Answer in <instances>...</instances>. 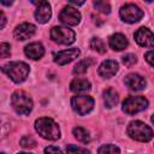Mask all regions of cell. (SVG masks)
<instances>
[{"label":"cell","instance_id":"obj_1","mask_svg":"<svg viewBox=\"0 0 154 154\" xmlns=\"http://www.w3.org/2000/svg\"><path fill=\"white\" fill-rule=\"evenodd\" d=\"M35 130L37 131V134L49 141H57L58 138H60V129L59 125L48 117H42L36 119L35 122Z\"/></svg>","mask_w":154,"mask_h":154},{"label":"cell","instance_id":"obj_2","mask_svg":"<svg viewBox=\"0 0 154 154\" xmlns=\"http://www.w3.org/2000/svg\"><path fill=\"white\" fill-rule=\"evenodd\" d=\"M126 132L132 140L138 142H148L153 138V135H154L152 128L141 120L130 122L128 125Z\"/></svg>","mask_w":154,"mask_h":154},{"label":"cell","instance_id":"obj_3","mask_svg":"<svg viewBox=\"0 0 154 154\" xmlns=\"http://www.w3.org/2000/svg\"><path fill=\"white\" fill-rule=\"evenodd\" d=\"M29 65L24 61H11L2 66V72H5L14 83L24 82L29 75Z\"/></svg>","mask_w":154,"mask_h":154},{"label":"cell","instance_id":"obj_4","mask_svg":"<svg viewBox=\"0 0 154 154\" xmlns=\"http://www.w3.org/2000/svg\"><path fill=\"white\" fill-rule=\"evenodd\" d=\"M11 105L17 113L23 114V116L29 114L34 107V102H32L31 97L23 90H17L12 94Z\"/></svg>","mask_w":154,"mask_h":154},{"label":"cell","instance_id":"obj_5","mask_svg":"<svg viewBox=\"0 0 154 154\" xmlns=\"http://www.w3.org/2000/svg\"><path fill=\"white\" fill-rule=\"evenodd\" d=\"M51 38L58 45H71L75 42L76 34L67 26H53L51 30Z\"/></svg>","mask_w":154,"mask_h":154},{"label":"cell","instance_id":"obj_6","mask_svg":"<svg viewBox=\"0 0 154 154\" xmlns=\"http://www.w3.org/2000/svg\"><path fill=\"white\" fill-rule=\"evenodd\" d=\"M148 107V100L144 96H129L123 101V111L126 114H136Z\"/></svg>","mask_w":154,"mask_h":154},{"label":"cell","instance_id":"obj_7","mask_svg":"<svg viewBox=\"0 0 154 154\" xmlns=\"http://www.w3.org/2000/svg\"><path fill=\"white\" fill-rule=\"evenodd\" d=\"M71 106L77 114L85 116L94 108V99L88 95H77L71 99Z\"/></svg>","mask_w":154,"mask_h":154},{"label":"cell","instance_id":"obj_8","mask_svg":"<svg viewBox=\"0 0 154 154\" xmlns=\"http://www.w3.org/2000/svg\"><path fill=\"white\" fill-rule=\"evenodd\" d=\"M143 14H144L143 11L135 4H125L124 6H122L119 11V16L122 20L125 23H130V24L137 23L138 20H141Z\"/></svg>","mask_w":154,"mask_h":154},{"label":"cell","instance_id":"obj_9","mask_svg":"<svg viewBox=\"0 0 154 154\" xmlns=\"http://www.w3.org/2000/svg\"><path fill=\"white\" fill-rule=\"evenodd\" d=\"M59 20L65 25H77L81 22V13L72 6H65L59 13Z\"/></svg>","mask_w":154,"mask_h":154},{"label":"cell","instance_id":"obj_10","mask_svg":"<svg viewBox=\"0 0 154 154\" xmlns=\"http://www.w3.org/2000/svg\"><path fill=\"white\" fill-rule=\"evenodd\" d=\"M134 37H135V41L142 47H147V48L154 47V34L148 28L142 26L137 29Z\"/></svg>","mask_w":154,"mask_h":154},{"label":"cell","instance_id":"obj_11","mask_svg":"<svg viewBox=\"0 0 154 154\" xmlns=\"http://www.w3.org/2000/svg\"><path fill=\"white\" fill-rule=\"evenodd\" d=\"M81 54V51L78 48H70V49H64L58 52L54 55V63H57L58 65L63 66L66 65L69 63H71L72 60H75L76 58H78Z\"/></svg>","mask_w":154,"mask_h":154},{"label":"cell","instance_id":"obj_12","mask_svg":"<svg viewBox=\"0 0 154 154\" xmlns=\"http://www.w3.org/2000/svg\"><path fill=\"white\" fill-rule=\"evenodd\" d=\"M35 5H37L36 10H35V18L38 23H47L51 17H52V10H51V5L48 4V1H38L35 2L32 1Z\"/></svg>","mask_w":154,"mask_h":154},{"label":"cell","instance_id":"obj_13","mask_svg":"<svg viewBox=\"0 0 154 154\" xmlns=\"http://www.w3.org/2000/svg\"><path fill=\"white\" fill-rule=\"evenodd\" d=\"M35 32H36V28H35L34 24H31V23H22L14 29L13 35H14L16 40L24 41V40H28L30 37H32Z\"/></svg>","mask_w":154,"mask_h":154},{"label":"cell","instance_id":"obj_14","mask_svg":"<svg viewBox=\"0 0 154 154\" xmlns=\"http://www.w3.org/2000/svg\"><path fill=\"white\" fill-rule=\"evenodd\" d=\"M118 70H119L118 63L116 60L107 59V60L101 63V65L99 66L97 72L102 78H111L118 72Z\"/></svg>","mask_w":154,"mask_h":154},{"label":"cell","instance_id":"obj_15","mask_svg":"<svg viewBox=\"0 0 154 154\" xmlns=\"http://www.w3.org/2000/svg\"><path fill=\"white\" fill-rule=\"evenodd\" d=\"M125 84L131 89V90H135V91H140V90H143L146 88V79L144 77H142L141 75L138 73H130L125 77L124 79Z\"/></svg>","mask_w":154,"mask_h":154},{"label":"cell","instance_id":"obj_16","mask_svg":"<svg viewBox=\"0 0 154 154\" xmlns=\"http://www.w3.org/2000/svg\"><path fill=\"white\" fill-rule=\"evenodd\" d=\"M24 53L28 58H30L32 60H37V59H41L43 57L45 48L40 42H31V43L25 46Z\"/></svg>","mask_w":154,"mask_h":154},{"label":"cell","instance_id":"obj_17","mask_svg":"<svg viewBox=\"0 0 154 154\" xmlns=\"http://www.w3.org/2000/svg\"><path fill=\"white\" fill-rule=\"evenodd\" d=\"M108 45L113 51H123L128 46V40L123 34L117 32V34H113L109 37Z\"/></svg>","mask_w":154,"mask_h":154},{"label":"cell","instance_id":"obj_18","mask_svg":"<svg viewBox=\"0 0 154 154\" xmlns=\"http://www.w3.org/2000/svg\"><path fill=\"white\" fill-rule=\"evenodd\" d=\"M91 84L88 79L85 78H75L70 83V89L75 93H82V91H88L90 90Z\"/></svg>","mask_w":154,"mask_h":154},{"label":"cell","instance_id":"obj_19","mask_svg":"<svg viewBox=\"0 0 154 154\" xmlns=\"http://www.w3.org/2000/svg\"><path fill=\"white\" fill-rule=\"evenodd\" d=\"M102 96H103V103H105V106L107 108L114 107L118 103V101H119V96H118L117 91L113 88H107L103 91Z\"/></svg>","mask_w":154,"mask_h":154},{"label":"cell","instance_id":"obj_20","mask_svg":"<svg viewBox=\"0 0 154 154\" xmlns=\"http://www.w3.org/2000/svg\"><path fill=\"white\" fill-rule=\"evenodd\" d=\"M72 134H73V136H75L79 142H82V143H89V142H90V135H89V131L85 130V129L82 128V126L73 128Z\"/></svg>","mask_w":154,"mask_h":154},{"label":"cell","instance_id":"obj_21","mask_svg":"<svg viewBox=\"0 0 154 154\" xmlns=\"http://www.w3.org/2000/svg\"><path fill=\"white\" fill-rule=\"evenodd\" d=\"M91 63H93L91 59H83V60H81V61H78L76 64V66L73 67L72 72L75 75H83V73L87 72V70L89 69V66L91 65Z\"/></svg>","mask_w":154,"mask_h":154},{"label":"cell","instance_id":"obj_22","mask_svg":"<svg viewBox=\"0 0 154 154\" xmlns=\"http://www.w3.org/2000/svg\"><path fill=\"white\" fill-rule=\"evenodd\" d=\"M90 48H93L94 51H96L97 53H101V54H103L106 52L105 42L99 37H93L90 40Z\"/></svg>","mask_w":154,"mask_h":154},{"label":"cell","instance_id":"obj_23","mask_svg":"<svg viewBox=\"0 0 154 154\" xmlns=\"http://www.w3.org/2000/svg\"><path fill=\"white\" fill-rule=\"evenodd\" d=\"M97 154H120V149L114 144H102L99 148Z\"/></svg>","mask_w":154,"mask_h":154},{"label":"cell","instance_id":"obj_24","mask_svg":"<svg viewBox=\"0 0 154 154\" xmlns=\"http://www.w3.org/2000/svg\"><path fill=\"white\" fill-rule=\"evenodd\" d=\"M66 153L67 154H90V152L87 148L78 147L75 144H67L66 146Z\"/></svg>","mask_w":154,"mask_h":154},{"label":"cell","instance_id":"obj_25","mask_svg":"<svg viewBox=\"0 0 154 154\" xmlns=\"http://www.w3.org/2000/svg\"><path fill=\"white\" fill-rule=\"evenodd\" d=\"M20 146L25 149H30V148H34L36 146V141L32 136L26 135V136H23L20 138Z\"/></svg>","mask_w":154,"mask_h":154},{"label":"cell","instance_id":"obj_26","mask_svg":"<svg viewBox=\"0 0 154 154\" xmlns=\"http://www.w3.org/2000/svg\"><path fill=\"white\" fill-rule=\"evenodd\" d=\"M93 5H94V7H95L97 11H100L101 13L108 14V13L111 12V6H109V4L106 2V1H94Z\"/></svg>","mask_w":154,"mask_h":154},{"label":"cell","instance_id":"obj_27","mask_svg":"<svg viewBox=\"0 0 154 154\" xmlns=\"http://www.w3.org/2000/svg\"><path fill=\"white\" fill-rule=\"evenodd\" d=\"M136 63H137V57H136L135 54L129 53V54H126V55L123 57V64H124L125 66H128V67L134 66Z\"/></svg>","mask_w":154,"mask_h":154},{"label":"cell","instance_id":"obj_28","mask_svg":"<svg viewBox=\"0 0 154 154\" xmlns=\"http://www.w3.org/2000/svg\"><path fill=\"white\" fill-rule=\"evenodd\" d=\"M10 54H11V46L8 43H6V42H2L0 45V55H1V58L2 59L8 58Z\"/></svg>","mask_w":154,"mask_h":154},{"label":"cell","instance_id":"obj_29","mask_svg":"<svg viewBox=\"0 0 154 154\" xmlns=\"http://www.w3.org/2000/svg\"><path fill=\"white\" fill-rule=\"evenodd\" d=\"M45 154H63V152L54 146H48L45 148Z\"/></svg>","mask_w":154,"mask_h":154},{"label":"cell","instance_id":"obj_30","mask_svg":"<svg viewBox=\"0 0 154 154\" xmlns=\"http://www.w3.org/2000/svg\"><path fill=\"white\" fill-rule=\"evenodd\" d=\"M144 58H146V60L148 61V64H149L150 66L154 67V51H149V52H147L146 55H144Z\"/></svg>","mask_w":154,"mask_h":154},{"label":"cell","instance_id":"obj_31","mask_svg":"<svg viewBox=\"0 0 154 154\" xmlns=\"http://www.w3.org/2000/svg\"><path fill=\"white\" fill-rule=\"evenodd\" d=\"M0 17H1V24H0V28L2 29V28L5 26V24H6V17H5L4 12H0Z\"/></svg>","mask_w":154,"mask_h":154},{"label":"cell","instance_id":"obj_32","mask_svg":"<svg viewBox=\"0 0 154 154\" xmlns=\"http://www.w3.org/2000/svg\"><path fill=\"white\" fill-rule=\"evenodd\" d=\"M70 4H72V5H77V6H81V5H83L84 2H83V1H81V2H77V1H72V0H71V1H70Z\"/></svg>","mask_w":154,"mask_h":154},{"label":"cell","instance_id":"obj_33","mask_svg":"<svg viewBox=\"0 0 154 154\" xmlns=\"http://www.w3.org/2000/svg\"><path fill=\"white\" fill-rule=\"evenodd\" d=\"M1 4H2V5H6V6H10V5L12 4V2H6V1H1Z\"/></svg>","mask_w":154,"mask_h":154},{"label":"cell","instance_id":"obj_34","mask_svg":"<svg viewBox=\"0 0 154 154\" xmlns=\"http://www.w3.org/2000/svg\"><path fill=\"white\" fill-rule=\"evenodd\" d=\"M150 120H152V123H153V124H154V114H153V116H152V118H150Z\"/></svg>","mask_w":154,"mask_h":154},{"label":"cell","instance_id":"obj_35","mask_svg":"<svg viewBox=\"0 0 154 154\" xmlns=\"http://www.w3.org/2000/svg\"><path fill=\"white\" fill-rule=\"evenodd\" d=\"M18 154H30V153H18Z\"/></svg>","mask_w":154,"mask_h":154},{"label":"cell","instance_id":"obj_36","mask_svg":"<svg viewBox=\"0 0 154 154\" xmlns=\"http://www.w3.org/2000/svg\"><path fill=\"white\" fill-rule=\"evenodd\" d=\"M1 154H5V153H1Z\"/></svg>","mask_w":154,"mask_h":154}]
</instances>
